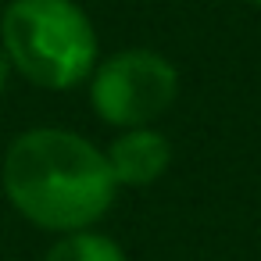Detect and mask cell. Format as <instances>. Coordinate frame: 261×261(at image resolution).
Segmentation results:
<instances>
[{
	"label": "cell",
	"mask_w": 261,
	"mask_h": 261,
	"mask_svg": "<svg viewBox=\"0 0 261 261\" xmlns=\"http://www.w3.org/2000/svg\"><path fill=\"white\" fill-rule=\"evenodd\" d=\"M0 190L18 218L50 236L97 229L118 197L104 147L65 125L11 136L0 158Z\"/></svg>",
	"instance_id": "obj_1"
},
{
	"label": "cell",
	"mask_w": 261,
	"mask_h": 261,
	"mask_svg": "<svg viewBox=\"0 0 261 261\" xmlns=\"http://www.w3.org/2000/svg\"><path fill=\"white\" fill-rule=\"evenodd\" d=\"M0 47L15 75L36 90L86 86L100 61V36L79 0H8L0 8Z\"/></svg>",
	"instance_id": "obj_2"
},
{
	"label": "cell",
	"mask_w": 261,
	"mask_h": 261,
	"mask_svg": "<svg viewBox=\"0 0 261 261\" xmlns=\"http://www.w3.org/2000/svg\"><path fill=\"white\" fill-rule=\"evenodd\" d=\"M179 68L154 47H122L108 58L97 61L86 97L93 115L111 125L115 133L122 129H140V125H158L179 100Z\"/></svg>",
	"instance_id": "obj_3"
},
{
	"label": "cell",
	"mask_w": 261,
	"mask_h": 261,
	"mask_svg": "<svg viewBox=\"0 0 261 261\" xmlns=\"http://www.w3.org/2000/svg\"><path fill=\"white\" fill-rule=\"evenodd\" d=\"M104 158H108V168H111L118 190L122 186H129V190L154 186L172 168V140L158 125L122 129L104 147Z\"/></svg>",
	"instance_id": "obj_4"
},
{
	"label": "cell",
	"mask_w": 261,
	"mask_h": 261,
	"mask_svg": "<svg viewBox=\"0 0 261 261\" xmlns=\"http://www.w3.org/2000/svg\"><path fill=\"white\" fill-rule=\"evenodd\" d=\"M43 261H129V257L115 236H108L100 229H79V232L54 236Z\"/></svg>",
	"instance_id": "obj_5"
},
{
	"label": "cell",
	"mask_w": 261,
	"mask_h": 261,
	"mask_svg": "<svg viewBox=\"0 0 261 261\" xmlns=\"http://www.w3.org/2000/svg\"><path fill=\"white\" fill-rule=\"evenodd\" d=\"M11 79H15V68H11V61H8V54H4V47H0V97L8 93Z\"/></svg>",
	"instance_id": "obj_6"
},
{
	"label": "cell",
	"mask_w": 261,
	"mask_h": 261,
	"mask_svg": "<svg viewBox=\"0 0 261 261\" xmlns=\"http://www.w3.org/2000/svg\"><path fill=\"white\" fill-rule=\"evenodd\" d=\"M250 4H254V8H261V0H250Z\"/></svg>",
	"instance_id": "obj_7"
}]
</instances>
